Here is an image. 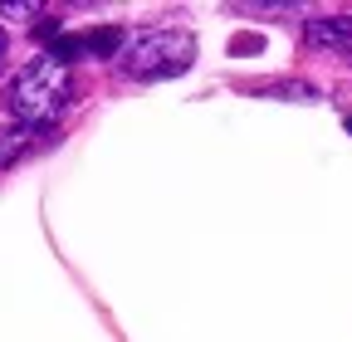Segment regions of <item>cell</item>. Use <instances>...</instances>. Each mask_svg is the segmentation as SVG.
<instances>
[{
  "label": "cell",
  "mask_w": 352,
  "mask_h": 342,
  "mask_svg": "<svg viewBox=\"0 0 352 342\" xmlns=\"http://www.w3.org/2000/svg\"><path fill=\"white\" fill-rule=\"evenodd\" d=\"M30 142H34V127H20V122L15 127H0V171H6Z\"/></svg>",
  "instance_id": "5b68a950"
},
{
  "label": "cell",
  "mask_w": 352,
  "mask_h": 342,
  "mask_svg": "<svg viewBox=\"0 0 352 342\" xmlns=\"http://www.w3.org/2000/svg\"><path fill=\"white\" fill-rule=\"evenodd\" d=\"M191 59H196V39L186 30H147L118 54V69L138 83H152V78H171L191 69Z\"/></svg>",
  "instance_id": "7a4b0ae2"
},
{
  "label": "cell",
  "mask_w": 352,
  "mask_h": 342,
  "mask_svg": "<svg viewBox=\"0 0 352 342\" xmlns=\"http://www.w3.org/2000/svg\"><path fill=\"white\" fill-rule=\"evenodd\" d=\"M118 30H88V34H69V39H59L54 45V59H74V54H98V59H108L113 49H118Z\"/></svg>",
  "instance_id": "3957f363"
},
{
  "label": "cell",
  "mask_w": 352,
  "mask_h": 342,
  "mask_svg": "<svg viewBox=\"0 0 352 342\" xmlns=\"http://www.w3.org/2000/svg\"><path fill=\"white\" fill-rule=\"evenodd\" d=\"M0 69H6V30H0Z\"/></svg>",
  "instance_id": "8992f818"
},
{
  "label": "cell",
  "mask_w": 352,
  "mask_h": 342,
  "mask_svg": "<svg viewBox=\"0 0 352 342\" xmlns=\"http://www.w3.org/2000/svg\"><path fill=\"white\" fill-rule=\"evenodd\" d=\"M308 39L352 54V15H342V20H314V25H308Z\"/></svg>",
  "instance_id": "277c9868"
},
{
  "label": "cell",
  "mask_w": 352,
  "mask_h": 342,
  "mask_svg": "<svg viewBox=\"0 0 352 342\" xmlns=\"http://www.w3.org/2000/svg\"><path fill=\"white\" fill-rule=\"evenodd\" d=\"M347 133H352V117H347Z\"/></svg>",
  "instance_id": "52a82bcc"
},
{
  "label": "cell",
  "mask_w": 352,
  "mask_h": 342,
  "mask_svg": "<svg viewBox=\"0 0 352 342\" xmlns=\"http://www.w3.org/2000/svg\"><path fill=\"white\" fill-rule=\"evenodd\" d=\"M74 98V78H69V64L44 54V59H30L10 83H6V113L20 122V127H44L54 122Z\"/></svg>",
  "instance_id": "6da1fadb"
}]
</instances>
